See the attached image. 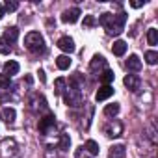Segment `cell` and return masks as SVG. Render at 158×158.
Segmentation results:
<instances>
[{
  "label": "cell",
  "instance_id": "obj_1",
  "mask_svg": "<svg viewBox=\"0 0 158 158\" xmlns=\"http://www.w3.org/2000/svg\"><path fill=\"white\" fill-rule=\"evenodd\" d=\"M99 23L106 28L108 35H119L125 28V23H127V15L125 13H119V15H112V13H102L99 17Z\"/></svg>",
  "mask_w": 158,
  "mask_h": 158
},
{
  "label": "cell",
  "instance_id": "obj_2",
  "mask_svg": "<svg viewBox=\"0 0 158 158\" xmlns=\"http://www.w3.org/2000/svg\"><path fill=\"white\" fill-rule=\"evenodd\" d=\"M24 47H26L30 52H34V54H41V52H45V41H43V35H41L39 32H30V34H26V37H24Z\"/></svg>",
  "mask_w": 158,
  "mask_h": 158
},
{
  "label": "cell",
  "instance_id": "obj_3",
  "mask_svg": "<svg viewBox=\"0 0 158 158\" xmlns=\"http://www.w3.org/2000/svg\"><path fill=\"white\" fill-rule=\"evenodd\" d=\"M63 101H65L67 106H73V108L80 106L82 104V91L76 89V88H67V91L63 95Z\"/></svg>",
  "mask_w": 158,
  "mask_h": 158
},
{
  "label": "cell",
  "instance_id": "obj_4",
  "mask_svg": "<svg viewBox=\"0 0 158 158\" xmlns=\"http://www.w3.org/2000/svg\"><path fill=\"white\" fill-rule=\"evenodd\" d=\"M17 152V143L13 139H4L0 143V158H11Z\"/></svg>",
  "mask_w": 158,
  "mask_h": 158
},
{
  "label": "cell",
  "instance_id": "obj_5",
  "mask_svg": "<svg viewBox=\"0 0 158 158\" xmlns=\"http://www.w3.org/2000/svg\"><path fill=\"white\" fill-rule=\"evenodd\" d=\"M104 132H106V136H110V138H117V136L123 134V125H121L119 121H114V123H110V125L104 127Z\"/></svg>",
  "mask_w": 158,
  "mask_h": 158
},
{
  "label": "cell",
  "instance_id": "obj_6",
  "mask_svg": "<svg viewBox=\"0 0 158 158\" xmlns=\"http://www.w3.org/2000/svg\"><path fill=\"white\" fill-rule=\"evenodd\" d=\"M58 48L63 50V52H67V54H71V52H74V41L71 37L63 35V37L58 39Z\"/></svg>",
  "mask_w": 158,
  "mask_h": 158
},
{
  "label": "cell",
  "instance_id": "obj_7",
  "mask_svg": "<svg viewBox=\"0 0 158 158\" xmlns=\"http://www.w3.org/2000/svg\"><path fill=\"white\" fill-rule=\"evenodd\" d=\"M78 17H80V10H78V8H71V10L63 11V15H61V21H63V23H69V24H73V23H76V21H78Z\"/></svg>",
  "mask_w": 158,
  "mask_h": 158
},
{
  "label": "cell",
  "instance_id": "obj_8",
  "mask_svg": "<svg viewBox=\"0 0 158 158\" xmlns=\"http://www.w3.org/2000/svg\"><path fill=\"white\" fill-rule=\"evenodd\" d=\"M127 69L128 71H134V73H138L139 69H141V60L136 56V54H132V56H128V60H127Z\"/></svg>",
  "mask_w": 158,
  "mask_h": 158
},
{
  "label": "cell",
  "instance_id": "obj_9",
  "mask_svg": "<svg viewBox=\"0 0 158 158\" xmlns=\"http://www.w3.org/2000/svg\"><path fill=\"white\" fill-rule=\"evenodd\" d=\"M50 127H54V117H52V115H45V117L39 119V132L47 134Z\"/></svg>",
  "mask_w": 158,
  "mask_h": 158
},
{
  "label": "cell",
  "instance_id": "obj_10",
  "mask_svg": "<svg viewBox=\"0 0 158 158\" xmlns=\"http://www.w3.org/2000/svg\"><path fill=\"white\" fill-rule=\"evenodd\" d=\"M123 82H125V86H127L128 89H132V91H136V89L139 88V78H138L136 74H127Z\"/></svg>",
  "mask_w": 158,
  "mask_h": 158
},
{
  "label": "cell",
  "instance_id": "obj_11",
  "mask_svg": "<svg viewBox=\"0 0 158 158\" xmlns=\"http://www.w3.org/2000/svg\"><path fill=\"white\" fill-rule=\"evenodd\" d=\"M114 95V88H110V86H102L97 93H95V99L97 101H106V99H110Z\"/></svg>",
  "mask_w": 158,
  "mask_h": 158
},
{
  "label": "cell",
  "instance_id": "obj_12",
  "mask_svg": "<svg viewBox=\"0 0 158 158\" xmlns=\"http://www.w3.org/2000/svg\"><path fill=\"white\" fill-rule=\"evenodd\" d=\"M89 69H91V71H97V69H106V60H104L102 56H99V54H97V56H93Z\"/></svg>",
  "mask_w": 158,
  "mask_h": 158
},
{
  "label": "cell",
  "instance_id": "obj_13",
  "mask_svg": "<svg viewBox=\"0 0 158 158\" xmlns=\"http://www.w3.org/2000/svg\"><path fill=\"white\" fill-rule=\"evenodd\" d=\"M19 69H21V67H19V63H17V61H11V60H10V61H6V63H4V74H8V76L17 74V73H19Z\"/></svg>",
  "mask_w": 158,
  "mask_h": 158
},
{
  "label": "cell",
  "instance_id": "obj_14",
  "mask_svg": "<svg viewBox=\"0 0 158 158\" xmlns=\"http://www.w3.org/2000/svg\"><path fill=\"white\" fill-rule=\"evenodd\" d=\"M17 37H19V28H15V26L8 28V30L4 32V39H6L8 43H15V41H17Z\"/></svg>",
  "mask_w": 158,
  "mask_h": 158
},
{
  "label": "cell",
  "instance_id": "obj_15",
  "mask_svg": "<svg viewBox=\"0 0 158 158\" xmlns=\"http://www.w3.org/2000/svg\"><path fill=\"white\" fill-rule=\"evenodd\" d=\"M99 80H101L104 86H110V84L114 82V71H110V69H104V71L101 73V76H99Z\"/></svg>",
  "mask_w": 158,
  "mask_h": 158
},
{
  "label": "cell",
  "instance_id": "obj_16",
  "mask_svg": "<svg viewBox=\"0 0 158 158\" xmlns=\"http://www.w3.org/2000/svg\"><path fill=\"white\" fill-rule=\"evenodd\" d=\"M0 115H2V119H4L6 123H13L15 117H17V112H15V108H4Z\"/></svg>",
  "mask_w": 158,
  "mask_h": 158
},
{
  "label": "cell",
  "instance_id": "obj_17",
  "mask_svg": "<svg viewBox=\"0 0 158 158\" xmlns=\"http://www.w3.org/2000/svg\"><path fill=\"white\" fill-rule=\"evenodd\" d=\"M112 50H114V54H115V56H123V54L127 52V43L119 39V41H115V43H114Z\"/></svg>",
  "mask_w": 158,
  "mask_h": 158
},
{
  "label": "cell",
  "instance_id": "obj_18",
  "mask_svg": "<svg viewBox=\"0 0 158 158\" xmlns=\"http://www.w3.org/2000/svg\"><path fill=\"white\" fill-rule=\"evenodd\" d=\"M56 65H58V69H61V71H65V69H69L71 67V60H69V56H58L56 58Z\"/></svg>",
  "mask_w": 158,
  "mask_h": 158
},
{
  "label": "cell",
  "instance_id": "obj_19",
  "mask_svg": "<svg viewBox=\"0 0 158 158\" xmlns=\"http://www.w3.org/2000/svg\"><path fill=\"white\" fill-rule=\"evenodd\" d=\"M125 145H114L110 149V158H123L125 156Z\"/></svg>",
  "mask_w": 158,
  "mask_h": 158
},
{
  "label": "cell",
  "instance_id": "obj_20",
  "mask_svg": "<svg viewBox=\"0 0 158 158\" xmlns=\"http://www.w3.org/2000/svg\"><path fill=\"white\" fill-rule=\"evenodd\" d=\"M86 149H88L89 154H99V143L95 139H88L86 141Z\"/></svg>",
  "mask_w": 158,
  "mask_h": 158
},
{
  "label": "cell",
  "instance_id": "obj_21",
  "mask_svg": "<svg viewBox=\"0 0 158 158\" xmlns=\"http://www.w3.org/2000/svg\"><path fill=\"white\" fill-rule=\"evenodd\" d=\"M147 41H149V45H156L158 43V30L156 28H151L147 32Z\"/></svg>",
  "mask_w": 158,
  "mask_h": 158
},
{
  "label": "cell",
  "instance_id": "obj_22",
  "mask_svg": "<svg viewBox=\"0 0 158 158\" xmlns=\"http://www.w3.org/2000/svg\"><path fill=\"white\" fill-rule=\"evenodd\" d=\"M119 114V104L117 102H114V104H108L106 108H104V115H117Z\"/></svg>",
  "mask_w": 158,
  "mask_h": 158
},
{
  "label": "cell",
  "instance_id": "obj_23",
  "mask_svg": "<svg viewBox=\"0 0 158 158\" xmlns=\"http://www.w3.org/2000/svg\"><path fill=\"white\" fill-rule=\"evenodd\" d=\"M145 60H147L149 65H154V63L158 61V52H154V50H147V52H145Z\"/></svg>",
  "mask_w": 158,
  "mask_h": 158
},
{
  "label": "cell",
  "instance_id": "obj_24",
  "mask_svg": "<svg viewBox=\"0 0 158 158\" xmlns=\"http://www.w3.org/2000/svg\"><path fill=\"white\" fill-rule=\"evenodd\" d=\"M10 52H11V45L4 37H0V54H10Z\"/></svg>",
  "mask_w": 158,
  "mask_h": 158
},
{
  "label": "cell",
  "instance_id": "obj_25",
  "mask_svg": "<svg viewBox=\"0 0 158 158\" xmlns=\"http://www.w3.org/2000/svg\"><path fill=\"white\" fill-rule=\"evenodd\" d=\"M69 145H71L69 136H67V134H61V138H60V149H61V151H67Z\"/></svg>",
  "mask_w": 158,
  "mask_h": 158
},
{
  "label": "cell",
  "instance_id": "obj_26",
  "mask_svg": "<svg viewBox=\"0 0 158 158\" xmlns=\"http://www.w3.org/2000/svg\"><path fill=\"white\" fill-rule=\"evenodd\" d=\"M10 86V76L8 74H0V89H4Z\"/></svg>",
  "mask_w": 158,
  "mask_h": 158
},
{
  "label": "cell",
  "instance_id": "obj_27",
  "mask_svg": "<svg viewBox=\"0 0 158 158\" xmlns=\"http://www.w3.org/2000/svg\"><path fill=\"white\" fill-rule=\"evenodd\" d=\"M63 88H65V80H63V78H58V80H56V93L60 95L63 91Z\"/></svg>",
  "mask_w": 158,
  "mask_h": 158
},
{
  "label": "cell",
  "instance_id": "obj_28",
  "mask_svg": "<svg viewBox=\"0 0 158 158\" xmlns=\"http://www.w3.org/2000/svg\"><path fill=\"white\" fill-rule=\"evenodd\" d=\"M17 8H19V4H17V2H10V0L6 2V10H8V11H15Z\"/></svg>",
  "mask_w": 158,
  "mask_h": 158
},
{
  "label": "cell",
  "instance_id": "obj_29",
  "mask_svg": "<svg viewBox=\"0 0 158 158\" xmlns=\"http://www.w3.org/2000/svg\"><path fill=\"white\" fill-rule=\"evenodd\" d=\"M84 26H95V19H93L91 15H88V17L84 19Z\"/></svg>",
  "mask_w": 158,
  "mask_h": 158
},
{
  "label": "cell",
  "instance_id": "obj_30",
  "mask_svg": "<svg viewBox=\"0 0 158 158\" xmlns=\"http://www.w3.org/2000/svg\"><path fill=\"white\" fill-rule=\"evenodd\" d=\"M6 101H10V95L8 93H0V102H6Z\"/></svg>",
  "mask_w": 158,
  "mask_h": 158
},
{
  "label": "cell",
  "instance_id": "obj_31",
  "mask_svg": "<svg viewBox=\"0 0 158 158\" xmlns=\"http://www.w3.org/2000/svg\"><path fill=\"white\" fill-rule=\"evenodd\" d=\"M39 80H41L43 84L47 82V78H45V73H43V71H39Z\"/></svg>",
  "mask_w": 158,
  "mask_h": 158
},
{
  "label": "cell",
  "instance_id": "obj_32",
  "mask_svg": "<svg viewBox=\"0 0 158 158\" xmlns=\"http://www.w3.org/2000/svg\"><path fill=\"white\" fill-rule=\"evenodd\" d=\"M130 6H132V8H141L143 2H130Z\"/></svg>",
  "mask_w": 158,
  "mask_h": 158
},
{
  "label": "cell",
  "instance_id": "obj_33",
  "mask_svg": "<svg viewBox=\"0 0 158 158\" xmlns=\"http://www.w3.org/2000/svg\"><path fill=\"white\" fill-rule=\"evenodd\" d=\"M4 17V8H2V4H0V19Z\"/></svg>",
  "mask_w": 158,
  "mask_h": 158
}]
</instances>
